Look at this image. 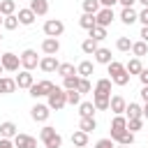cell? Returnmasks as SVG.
Segmentation results:
<instances>
[{"label":"cell","mask_w":148,"mask_h":148,"mask_svg":"<svg viewBox=\"0 0 148 148\" xmlns=\"http://www.w3.org/2000/svg\"><path fill=\"white\" fill-rule=\"evenodd\" d=\"M39 139H42V143H44L46 148H60V146H62V136H60V134L56 132V127H51V125L42 127Z\"/></svg>","instance_id":"1"},{"label":"cell","mask_w":148,"mask_h":148,"mask_svg":"<svg viewBox=\"0 0 148 148\" xmlns=\"http://www.w3.org/2000/svg\"><path fill=\"white\" fill-rule=\"evenodd\" d=\"M46 99H49L46 104H49L53 111H60V109L67 104V90H65V88H60V86H56V88L46 95Z\"/></svg>","instance_id":"2"},{"label":"cell","mask_w":148,"mask_h":148,"mask_svg":"<svg viewBox=\"0 0 148 148\" xmlns=\"http://www.w3.org/2000/svg\"><path fill=\"white\" fill-rule=\"evenodd\" d=\"M21 67L28 69V72H32L35 67H39V58H37V51L35 49H25L21 53Z\"/></svg>","instance_id":"3"},{"label":"cell","mask_w":148,"mask_h":148,"mask_svg":"<svg viewBox=\"0 0 148 148\" xmlns=\"http://www.w3.org/2000/svg\"><path fill=\"white\" fill-rule=\"evenodd\" d=\"M0 62H2L5 72H18V67H21V56H16V53L7 51V53H2V56H0Z\"/></svg>","instance_id":"4"},{"label":"cell","mask_w":148,"mask_h":148,"mask_svg":"<svg viewBox=\"0 0 148 148\" xmlns=\"http://www.w3.org/2000/svg\"><path fill=\"white\" fill-rule=\"evenodd\" d=\"M62 32H65V23L60 18H49L44 23V35L46 37H60Z\"/></svg>","instance_id":"5"},{"label":"cell","mask_w":148,"mask_h":148,"mask_svg":"<svg viewBox=\"0 0 148 148\" xmlns=\"http://www.w3.org/2000/svg\"><path fill=\"white\" fill-rule=\"evenodd\" d=\"M49 116H51V106H49V104H35V106L30 109V118H32L35 123H46Z\"/></svg>","instance_id":"6"},{"label":"cell","mask_w":148,"mask_h":148,"mask_svg":"<svg viewBox=\"0 0 148 148\" xmlns=\"http://www.w3.org/2000/svg\"><path fill=\"white\" fill-rule=\"evenodd\" d=\"M53 88H56V86H53L51 81H39V83H32L28 92H30V95H32V97L37 99V97H46V95H49V92H51Z\"/></svg>","instance_id":"7"},{"label":"cell","mask_w":148,"mask_h":148,"mask_svg":"<svg viewBox=\"0 0 148 148\" xmlns=\"http://www.w3.org/2000/svg\"><path fill=\"white\" fill-rule=\"evenodd\" d=\"M113 18H116V14H113V7H102V9L95 14V21H97V25H102V28L111 25V23H113Z\"/></svg>","instance_id":"8"},{"label":"cell","mask_w":148,"mask_h":148,"mask_svg":"<svg viewBox=\"0 0 148 148\" xmlns=\"http://www.w3.org/2000/svg\"><path fill=\"white\" fill-rule=\"evenodd\" d=\"M127 130V118L120 113V116H113V120H111V139H116L118 134H123Z\"/></svg>","instance_id":"9"},{"label":"cell","mask_w":148,"mask_h":148,"mask_svg":"<svg viewBox=\"0 0 148 148\" xmlns=\"http://www.w3.org/2000/svg\"><path fill=\"white\" fill-rule=\"evenodd\" d=\"M58 67H60V62L56 60V56H44V58H39V69H42V72L51 74V72H58Z\"/></svg>","instance_id":"10"},{"label":"cell","mask_w":148,"mask_h":148,"mask_svg":"<svg viewBox=\"0 0 148 148\" xmlns=\"http://www.w3.org/2000/svg\"><path fill=\"white\" fill-rule=\"evenodd\" d=\"M42 51H44V56H56V53L60 51L58 37H46V39L42 42Z\"/></svg>","instance_id":"11"},{"label":"cell","mask_w":148,"mask_h":148,"mask_svg":"<svg viewBox=\"0 0 148 148\" xmlns=\"http://www.w3.org/2000/svg\"><path fill=\"white\" fill-rule=\"evenodd\" d=\"M111 79H99L97 83H95V90H92V95H99V97H111Z\"/></svg>","instance_id":"12"},{"label":"cell","mask_w":148,"mask_h":148,"mask_svg":"<svg viewBox=\"0 0 148 148\" xmlns=\"http://www.w3.org/2000/svg\"><path fill=\"white\" fill-rule=\"evenodd\" d=\"M14 146L16 148H37V139L30 134H16L14 136Z\"/></svg>","instance_id":"13"},{"label":"cell","mask_w":148,"mask_h":148,"mask_svg":"<svg viewBox=\"0 0 148 148\" xmlns=\"http://www.w3.org/2000/svg\"><path fill=\"white\" fill-rule=\"evenodd\" d=\"M109 109L113 111V116H120V113H125V109H127V102H125V97H120V95H113V97H111V102H109Z\"/></svg>","instance_id":"14"},{"label":"cell","mask_w":148,"mask_h":148,"mask_svg":"<svg viewBox=\"0 0 148 148\" xmlns=\"http://www.w3.org/2000/svg\"><path fill=\"white\" fill-rule=\"evenodd\" d=\"M35 83V79H32V74L28 72V69H21L18 74H16V86L18 88H25V90H30V86Z\"/></svg>","instance_id":"15"},{"label":"cell","mask_w":148,"mask_h":148,"mask_svg":"<svg viewBox=\"0 0 148 148\" xmlns=\"http://www.w3.org/2000/svg\"><path fill=\"white\" fill-rule=\"evenodd\" d=\"M16 16H18V23H21V25H32V23H35V18H37V14H35L30 7L18 9V14H16Z\"/></svg>","instance_id":"16"},{"label":"cell","mask_w":148,"mask_h":148,"mask_svg":"<svg viewBox=\"0 0 148 148\" xmlns=\"http://www.w3.org/2000/svg\"><path fill=\"white\" fill-rule=\"evenodd\" d=\"M120 21H123L125 25H132V23L139 21V12H134V7H123V12H120Z\"/></svg>","instance_id":"17"},{"label":"cell","mask_w":148,"mask_h":148,"mask_svg":"<svg viewBox=\"0 0 148 148\" xmlns=\"http://www.w3.org/2000/svg\"><path fill=\"white\" fill-rule=\"evenodd\" d=\"M92 72H95V65H92L90 60H81V62L76 65V74H79L81 79H88V76H92Z\"/></svg>","instance_id":"18"},{"label":"cell","mask_w":148,"mask_h":148,"mask_svg":"<svg viewBox=\"0 0 148 148\" xmlns=\"http://www.w3.org/2000/svg\"><path fill=\"white\" fill-rule=\"evenodd\" d=\"M18 86H16V79H9V76H0V95H9L14 92Z\"/></svg>","instance_id":"19"},{"label":"cell","mask_w":148,"mask_h":148,"mask_svg":"<svg viewBox=\"0 0 148 148\" xmlns=\"http://www.w3.org/2000/svg\"><path fill=\"white\" fill-rule=\"evenodd\" d=\"M18 134V130H16V125L12 123V120H5L2 125H0V136H5V139H14Z\"/></svg>","instance_id":"20"},{"label":"cell","mask_w":148,"mask_h":148,"mask_svg":"<svg viewBox=\"0 0 148 148\" xmlns=\"http://www.w3.org/2000/svg\"><path fill=\"white\" fill-rule=\"evenodd\" d=\"M92 56H95V62H99V65H109V62L113 60V58H111V51H109V49H104V46H99Z\"/></svg>","instance_id":"21"},{"label":"cell","mask_w":148,"mask_h":148,"mask_svg":"<svg viewBox=\"0 0 148 148\" xmlns=\"http://www.w3.org/2000/svg\"><path fill=\"white\" fill-rule=\"evenodd\" d=\"M30 9L37 16H44V14H49V0H30Z\"/></svg>","instance_id":"22"},{"label":"cell","mask_w":148,"mask_h":148,"mask_svg":"<svg viewBox=\"0 0 148 148\" xmlns=\"http://www.w3.org/2000/svg\"><path fill=\"white\" fill-rule=\"evenodd\" d=\"M97 49H99V42H97V39H92V37H88V39H83V42H81V51H83L86 56H92Z\"/></svg>","instance_id":"23"},{"label":"cell","mask_w":148,"mask_h":148,"mask_svg":"<svg viewBox=\"0 0 148 148\" xmlns=\"http://www.w3.org/2000/svg\"><path fill=\"white\" fill-rule=\"evenodd\" d=\"M125 69H127V74H130V76H132V74H136V76H139V74H141V69H143V65H141V58H136V56H134L132 60H127Z\"/></svg>","instance_id":"24"},{"label":"cell","mask_w":148,"mask_h":148,"mask_svg":"<svg viewBox=\"0 0 148 148\" xmlns=\"http://www.w3.org/2000/svg\"><path fill=\"white\" fill-rule=\"evenodd\" d=\"M72 143H74L76 148L88 146V132H83V130H74V134H72Z\"/></svg>","instance_id":"25"},{"label":"cell","mask_w":148,"mask_h":148,"mask_svg":"<svg viewBox=\"0 0 148 148\" xmlns=\"http://www.w3.org/2000/svg\"><path fill=\"white\" fill-rule=\"evenodd\" d=\"M79 25L83 28V30H92L95 25H97V21H95V14H81V18H79Z\"/></svg>","instance_id":"26"},{"label":"cell","mask_w":148,"mask_h":148,"mask_svg":"<svg viewBox=\"0 0 148 148\" xmlns=\"http://www.w3.org/2000/svg\"><path fill=\"white\" fill-rule=\"evenodd\" d=\"M79 130H83V132H88V134H90V132H95V130H97V120H95L92 116L81 118V120H79Z\"/></svg>","instance_id":"27"},{"label":"cell","mask_w":148,"mask_h":148,"mask_svg":"<svg viewBox=\"0 0 148 148\" xmlns=\"http://www.w3.org/2000/svg\"><path fill=\"white\" fill-rule=\"evenodd\" d=\"M125 113H127V118H143V106H139L136 102H130Z\"/></svg>","instance_id":"28"},{"label":"cell","mask_w":148,"mask_h":148,"mask_svg":"<svg viewBox=\"0 0 148 148\" xmlns=\"http://www.w3.org/2000/svg\"><path fill=\"white\" fill-rule=\"evenodd\" d=\"M16 12V0H0V14L2 16H9Z\"/></svg>","instance_id":"29"},{"label":"cell","mask_w":148,"mask_h":148,"mask_svg":"<svg viewBox=\"0 0 148 148\" xmlns=\"http://www.w3.org/2000/svg\"><path fill=\"white\" fill-rule=\"evenodd\" d=\"M132 53L136 56V58H143L146 53H148V42H132Z\"/></svg>","instance_id":"30"},{"label":"cell","mask_w":148,"mask_h":148,"mask_svg":"<svg viewBox=\"0 0 148 148\" xmlns=\"http://www.w3.org/2000/svg\"><path fill=\"white\" fill-rule=\"evenodd\" d=\"M79 81H81V76H79V74L65 76V79H62V88H65V90H76V88H79Z\"/></svg>","instance_id":"31"},{"label":"cell","mask_w":148,"mask_h":148,"mask_svg":"<svg viewBox=\"0 0 148 148\" xmlns=\"http://www.w3.org/2000/svg\"><path fill=\"white\" fill-rule=\"evenodd\" d=\"M109 102L111 97H99V95H92V104L97 111H109Z\"/></svg>","instance_id":"32"},{"label":"cell","mask_w":148,"mask_h":148,"mask_svg":"<svg viewBox=\"0 0 148 148\" xmlns=\"http://www.w3.org/2000/svg\"><path fill=\"white\" fill-rule=\"evenodd\" d=\"M95 111H97V109H95L92 102H81V104H79V116H81V118H88V116H92Z\"/></svg>","instance_id":"33"},{"label":"cell","mask_w":148,"mask_h":148,"mask_svg":"<svg viewBox=\"0 0 148 148\" xmlns=\"http://www.w3.org/2000/svg\"><path fill=\"white\" fill-rule=\"evenodd\" d=\"M113 141H116V143H123V146H132V143H134V132L125 130V132H123V134H118Z\"/></svg>","instance_id":"34"},{"label":"cell","mask_w":148,"mask_h":148,"mask_svg":"<svg viewBox=\"0 0 148 148\" xmlns=\"http://www.w3.org/2000/svg\"><path fill=\"white\" fill-rule=\"evenodd\" d=\"M99 9H102L99 0H83V12L86 14H97Z\"/></svg>","instance_id":"35"},{"label":"cell","mask_w":148,"mask_h":148,"mask_svg":"<svg viewBox=\"0 0 148 148\" xmlns=\"http://www.w3.org/2000/svg\"><path fill=\"white\" fill-rule=\"evenodd\" d=\"M58 74L65 79V76H72V74H76V67L72 65V62H60V67H58Z\"/></svg>","instance_id":"36"},{"label":"cell","mask_w":148,"mask_h":148,"mask_svg":"<svg viewBox=\"0 0 148 148\" xmlns=\"http://www.w3.org/2000/svg\"><path fill=\"white\" fill-rule=\"evenodd\" d=\"M21 23H18V16L16 14H9V16H5V23H2V28H7V30H16Z\"/></svg>","instance_id":"37"},{"label":"cell","mask_w":148,"mask_h":148,"mask_svg":"<svg viewBox=\"0 0 148 148\" xmlns=\"http://www.w3.org/2000/svg\"><path fill=\"white\" fill-rule=\"evenodd\" d=\"M90 32V37L92 39H97V42H102V39H106V28H102V25H95L92 30H88Z\"/></svg>","instance_id":"38"},{"label":"cell","mask_w":148,"mask_h":148,"mask_svg":"<svg viewBox=\"0 0 148 148\" xmlns=\"http://www.w3.org/2000/svg\"><path fill=\"white\" fill-rule=\"evenodd\" d=\"M116 49H118V51H132L130 37H118V39H116Z\"/></svg>","instance_id":"39"},{"label":"cell","mask_w":148,"mask_h":148,"mask_svg":"<svg viewBox=\"0 0 148 148\" xmlns=\"http://www.w3.org/2000/svg\"><path fill=\"white\" fill-rule=\"evenodd\" d=\"M106 67H109V74H111V76H116V74H120V72H125V65H123V62H118V60H111Z\"/></svg>","instance_id":"40"},{"label":"cell","mask_w":148,"mask_h":148,"mask_svg":"<svg viewBox=\"0 0 148 148\" xmlns=\"http://www.w3.org/2000/svg\"><path fill=\"white\" fill-rule=\"evenodd\" d=\"M111 81H113L116 86H127V83H130V74H127V69L120 72V74H116V76H111Z\"/></svg>","instance_id":"41"},{"label":"cell","mask_w":148,"mask_h":148,"mask_svg":"<svg viewBox=\"0 0 148 148\" xmlns=\"http://www.w3.org/2000/svg\"><path fill=\"white\" fill-rule=\"evenodd\" d=\"M143 127V118H127V130L130 132H139Z\"/></svg>","instance_id":"42"},{"label":"cell","mask_w":148,"mask_h":148,"mask_svg":"<svg viewBox=\"0 0 148 148\" xmlns=\"http://www.w3.org/2000/svg\"><path fill=\"white\" fill-rule=\"evenodd\" d=\"M67 104H81V92L79 90H67Z\"/></svg>","instance_id":"43"},{"label":"cell","mask_w":148,"mask_h":148,"mask_svg":"<svg viewBox=\"0 0 148 148\" xmlns=\"http://www.w3.org/2000/svg\"><path fill=\"white\" fill-rule=\"evenodd\" d=\"M95 148H116V141L109 136V139H99L97 143H95Z\"/></svg>","instance_id":"44"},{"label":"cell","mask_w":148,"mask_h":148,"mask_svg":"<svg viewBox=\"0 0 148 148\" xmlns=\"http://www.w3.org/2000/svg\"><path fill=\"white\" fill-rule=\"evenodd\" d=\"M76 90H79V92L83 95V92H90V90H92V86H90V81H88V79H81V81H79V88H76Z\"/></svg>","instance_id":"45"},{"label":"cell","mask_w":148,"mask_h":148,"mask_svg":"<svg viewBox=\"0 0 148 148\" xmlns=\"http://www.w3.org/2000/svg\"><path fill=\"white\" fill-rule=\"evenodd\" d=\"M0 148H16V146H14V139H5V136H0Z\"/></svg>","instance_id":"46"},{"label":"cell","mask_w":148,"mask_h":148,"mask_svg":"<svg viewBox=\"0 0 148 148\" xmlns=\"http://www.w3.org/2000/svg\"><path fill=\"white\" fill-rule=\"evenodd\" d=\"M139 21H141L143 25H148V7H143V9L139 12Z\"/></svg>","instance_id":"47"},{"label":"cell","mask_w":148,"mask_h":148,"mask_svg":"<svg viewBox=\"0 0 148 148\" xmlns=\"http://www.w3.org/2000/svg\"><path fill=\"white\" fill-rule=\"evenodd\" d=\"M139 79H141V83H143V86H148V69H146V67L141 69V74H139Z\"/></svg>","instance_id":"48"},{"label":"cell","mask_w":148,"mask_h":148,"mask_svg":"<svg viewBox=\"0 0 148 148\" xmlns=\"http://www.w3.org/2000/svg\"><path fill=\"white\" fill-rule=\"evenodd\" d=\"M99 5L102 7H113V5H118V0H99Z\"/></svg>","instance_id":"49"},{"label":"cell","mask_w":148,"mask_h":148,"mask_svg":"<svg viewBox=\"0 0 148 148\" xmlns=\"http://www.w3.org/2000/svg\"><path fill=\"white\" fill-rule=\"evenodd\" d=\"M139 37H141L143 42H148V25H143V28H141V35H139Z\"/></svg>","instance_id":"50"},{"label":"cell","mask_w":148,"mask_h":148,"mask_svg":"<svg viewBox=\"0 0 148 148\" xmlns=\"http://www.w3.org/2000/svg\"><path fill=\"white\" fill-rule=\"evenodd\" d=\"M139 95H141V99H143V102H148V86H143Z\"/></svg>","instance_id":"51"},{"label":"cell","mask_w":148,"mask_h":148,"mask_svg":"<svg viewBox=\"0 0 148 148\" xmlns=\"http://www.w3.org/2000/svg\"><path fill=\"white\" fill-rule=\"evenodd\" d=\"M118 2H120V5H123V7H132V5H134V2H136V0H118Z\"/></svg>","instance_id":"52"},{"label":"cell","mask_w":148,"mask_h":148,"mask_svg":"<svg viewBox=\"0 0 148 148\" xmlns=\"http://www.w3.org/2000/svg\"><path fill=\"white\" fill-rule=\"evenodd\" d=\"M143 118H148V102L143 104Z\"/></svg>","instance_id":"53"},{"label":"cell","mask_w":148,"mask_h":148,"mask_svg":"<svg viewBox=\"0 0 148 148\" xmlns=\"http://www.w3.org/2000/svg\"><path fill=\"white\" fill-rule=\"evenodd\" d=\"M136 2H141L143 7H148V0H136Z\"/></svg>","instance_id":"54"},{"label":"cell","mask_w":148,"mask_h":148,"mask_svg":"<svg viewBox=\"0 0 148 148\" xmlns=\"http://www.w3.org/2000/svg\"><path fill=\"white\" fill-rule=\"evenodd\" d=\"M2 23H5V16H2V14H0V25H2Z\"/></svg>","instance_id":"55"},{"label":"cell","mask_w":148,"mask_h":148,"mask_svg":"<svg viewBox=\"0 0 148 148\" xmlns=\"http://www.w3.org/2000/svg\"><path fill=\"white\" fill-rule=\"evenodd\" d=\"M116 148H130V146H123V143H118V146H116Z\"/></svg>","instance_id":"56"},{"label":"cell","mask_w":148,"mask_h":148,"mask_svg":"<svg viewBox=\"0 0 148 148\" xmlns=\"http://www.w3.org/2000/svg\"><path fill=\"white\" fill-rule=\"evenodd\" d=\"M2 72H5V67H2V62H0V74H2Z\"/></svg>","instance_id":"57"},{"label":"cell","mask_w":148,"mask_h":148,"mask_svg":"<svg viewBox=\"0 0 148 148\" xmlns=\"http://www.w3.org/2000/svg\"><path fill=\"white\" fill-rule=\"evenodd\" d=\"M0 39H2V35H0Z\"/></svg>","instance_id":"58"}]
</instances>
